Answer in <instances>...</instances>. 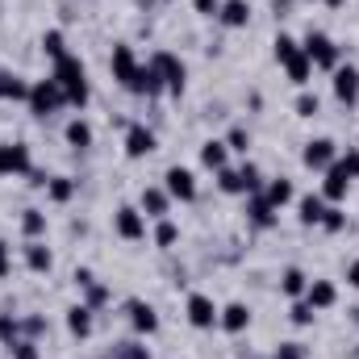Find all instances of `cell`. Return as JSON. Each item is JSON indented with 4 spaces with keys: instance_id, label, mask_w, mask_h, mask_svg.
<instances>
[{
    "instance_id": "obj_1",
    "label": "cell",
    "mask_w": 359,
    "mask_h": 359,
    "mask_svg": "<svg viewBox=\"0 0 359 359\" xmlns=\"http://www.w3.org/2000/svg\"><path fill=\"white\" fill-rule=\"evenodd\" d=\"M50 80L63 88L67 104H76V109H84V104L92 100L88 72H84V63H80L76 55H63V59H55V63H50Z\"/></svg>"
},
{
    "instance_id": "obj_2",
    "label": "cell",
    "mask_w": 359,
    "mask_h": 359,
    "mask_svg": "<svg viewBox=\"0 0 359 359\" xmlns=\"http://www.w3.org/2000/svg\"><path fill=\"white\" fill-rule=\"evenodd\" d=\"M147 63H151V67H155V76L163 80V92L184 96V88H188V67H184V59H180V55H172V50H155Z\"/></svg>"
},
{
    "instance_id": "obj_3",
    "label": "cell",
    "mask_w": 359,
    "mask_h": 359,
    "mask_svg": "<svg viewBox=\"0 0 359 359\" xmlns=\"http://www.w3.org/2000/svg\"><path fill=\"white\" fill-rule=\"evenodd\" d=\"M301 50L309 55V63H313L318 72H334V67H339V46H334V38L322 34V29H309L305 42H301Z\"/></svg>"
},
{
    "instance_id": "obj_4",
    "label": "cell",
    "mask_w": 359,
    "mask_h": 359,
    "mask_svg": "<svg viewBox=\"0 0 359 359\" xmlns=\"http://www.w3.org/2000/svg\"><path fill=\"white\" fill-rule=\"evenodd\" d=\"M25 104H29V113H34V117H50L55 109H63V104H67V96H63V88L46 76V80L29 84V100H25Z\"/></svg>"
},
{
    "instance_id": "obj_5",
    "label": "cell",
    "mask_w": 359,
    "mask_h": 359,
    "mask_svg": "<svg viewBox=\"0 0 359 359\" xmlns=\"http://www.w3.org/2000/svg\"><path fill=\"white\" fill-rule=\"evenodd\" d=\"M113 230H117V238H126V243H142V238H147V217H142V209H138V205H117Z\"/></svg>"
},
{
    "instance_id": "obj_6",
    "label": "cell",
    "mask_w": 359,
    "mask_h": 359,
    "mask_svg": "<svg viewBox=\"0 0 359 359\" xmlns=\"http://www.w3.org/2000/svg\"><path fill=\"white\" fill-rule=\"evenodd\" d=\"M184 313H188V322H192L196 330H213L222 309L213 305V297H205V292H188V301H184Z\"/></svg>"
},
{
    "instance_id": "obj_7",
    "label": "cell",
    "mask_w": 359,
    "mask_h": 359,
    "mask_svg": "<svg viewBox=\"0 0 359 359\" xmlns=\"http://www.w3.org/2000/svg\"><path fill=\"white\" fill-rule=\"evenodd\" d=\"M34 159L25 142H0V176H29Z\"/></svg>"
},
{
    "instance_id": "obj_8",
    "label": "cell",
    "mask_w": 359,
    "mask_h": 359,
    "mask_svg": "<svg viewBox=\"0 0 359 359\" xmlns=\"http://www.w3.org/2000/svg\"><path fill=\"white\" fill-rule=\"evenodd\" d=\"M155 147H159L155 130H147L142 121H126V155H130V159H147Z\"/></svg>"
},
{
    "instance_id": "obj_9",
    "label": "cell",
    "mask_w": 359,
    "mask_h": 359,
    "mask_svg": "<svg viewBox=\"0 0 359 359\" xmlns=\"http://www.w3.org/2000/svg\"><path fill=\"white\" fill-rule=\"evenodd\" d=\"M334 159H339L334 138H313V142H305V151H301V163H305L309 172H326Z\"/></svg>"
},
{
    "instance_id": "obj_10",
    "label": "cell",
    "mask_w": 359,
    "mask_h": 359,
    "mask_svg": "<svg viewBox=\"0 0 359 359\" xmlns=\"http://www.w3.org/2000/svg\"><path fill=\"white\" fill-rule=\"evenodd\" d=\"M138 67H142V63L134 59V46H113V55H109V72H113V80H117L126 92H130V84H134Z\"/></svg>"
},
{
    "instance_id": "obj_11",
    "label": "cell",
    "mask_w": 359,
    "mask_h": 359,
    "mask_svg": "<svg viewBox=\"0 0 359 359\" xmlns=\"http://www.w3.org/2000/svg\"><path fill=\"white\" fill-rule=\"evenodd\" d=\"M126 318H130V326H134L138 334H159V313H155V305L130 297V301H126Z\"/></svg>"
},
{
    "instance_id": "obj_12",
    "label": "cell",
    "mask_w": 359,
    "mask_h": 359,
    "mask_svg": "<svg viewBox=\"0 0 359 359\" xmlns=\"http://www.w3.org/2000/svg\"><path fill=\"white\" fill-rule=\"evenodd\" d=\"M163 188H168L172 201H196V176H192L188 168H168Z\"/></svg>"
},
{
    "instance_id": "obj_13",
    "label": "cell",
    "mask_w": 359,
    "mask_h": 359,
    "mask_svg": "<svg viewBox=\"0 0 359 359\" xmlns=\"http://www.w3.org/2000/svg\"><path fill=\"white\" fill-rule=\"evenodd\" d=\"M347 188H351V176H347L343 163L334 159V163L326 168V180H322V201H326V205H339V201L347 196Z\"/></svg>"
},
{
    "instance_id": "obj_14",
    "label": "cell",
    "mask_w": 359,
    "mask_h": 359,
    "mask_svg": "<svg viewBox=\"0 0 359 359\" xmlns=\"http://www.w3.org/2000/svg\"><path fill=\"white\" fill-rule=\"evenodd\" d=\"M330 76H334V100H339V104H355L359 100V72L355 67H351V63H347V67L339 63Z\"/></svg>"
},
{
    "instance_id": "obj_15",
    "label": "cell",
    "mask_w": 359,
    "mask_h": 359,
    "mask_svg": "<svg viewBox=\"0 0 359 359\" xmlns=\"http://www.w3.org/2000/svg\"><path fill=\"white\" fill-rule=\"evenodd\" d=\"M217 326H222L226 334H243V330L251 326V309H247L243 301H230V305L217 313Z\"/></svg>"
},
{
    "instance_id": "obj_16",
    "label": "cell",
    "mask_w": 359,
    "mask_h": 359,
    "mask_svg": "<svg viewBox=\"0 0 359 359\" xmlns=\"http://www.w3.org/2000/svg\"><path fill=\"white\" fill-rule=\"evenodd\" d=\"M247 222H251L255 230H271V226H276V209L268 205L264 192H251V196H247Z\"/></svg>"
},
{
    "instance_id": "obj_17",
    "label": "cell",
    "mask_w": 359,
    "mask_h": 359,
    "mask_svg": "<svg viewBox=\"0 0 359 359\" xmlns=\"http://www.w3.org/2000/svg\"><path fill=\"white\" fill-rule=\"evenodd\" d=\"M138 209H142V217H168V209H172V196H168V188H142V201H138Z\"/></svg>"
},
{
    "instance_id": "obj_18",
    "label": "cell",
    "mask_w": 359,
    "mask_h": 359,
    "mask_svg": "<svg viewBox=\"0 0 359 359\" xmlns=\"http://www.w3.org/2000/svg\"><path fill=\"white\" fill-rule=\"evenodd\" d=\"M217 21H222L226 29H243V25L251 21V4H247V0H222Z\"/></svg>"
},
{
    "instance_id": "obj_19",
    "label": "cell",
    "mask_w": 359,
    "mask_h": 359,
    "mask_svg": "<svg viewBox=\"0 0 359 359\" xmlns=\"http://www.w3.org/2000/svg\"><path fill=\"white\" fill-rule=\"evenodd\" d=\"M25 268H29V271H38V276H46V271L55 268V255H50V247H46L42 238L25 243Z\"/></svg>"
},
{
    "instance_id": "obj_20",
    "label": "cell",
    "mask_w": 359,
    "mask_h": 359,
    "mask_svg": "<svg viewBox=\"0 0 359 359\" xmlns=\"http://www.w3.org/2000/svg\"><path fill=\"white\" fill-rule=\"evenodd\" d=\"M280 67L288 72V80H292L297 88H309V76H313V63H309V55H305V50H297V55H288V59H284Z\"/></svg>"
},
{
    "instance_id": "obj_21",
    "label": "cell",
    "mask_w": 359,
    "mask_h": 359,
    "mask_svg": "<svg viewBox=\"0 0 359 359\" xmlns=\"http://www.w3.org/2000/svg\"><path fill=\"white\" fill-rule=\"evenodd\" d=\"M201 163H205L209 172L230 168V147H226V138H209V142L201 147Z\"/></svg>"
},
{
    "instance_id": "obj_22",
    "label": "cell",
    "mask_w": 359,
    "mask_h": 359,
    "mask_svg": "<svg viewBox=\"0 0 359 359\" xmlns=\"http://www.w3.org/2000/svg\"><path fill=\"white\" fill-rule=\"evenodd\" d=\"M305 301H309L313 309H330V305L339 301V288H334L330 280H309V288H305Z\"/></svg>"
},
{
    "instance_id": "obj_23",
    "label": "cell",
    "mask_w": 359,
    "mask_h": 359,
    "mask_svg": "<svg viewBox=\"0 0 359 359\" xmlns=\"http://www.w3.org/2000/svg\"><path fill=\"white\" fill-rule=\"evenodd\" d=\"M259 192L268 196V205L276 209V213H280V209H284V205H288V201L297 196V188H292V180H284V176L268 180V188H259Z\"/></svg>"
},
{
    "instance_id": "obj_24",
    "label": "cell",
    "mask_w": 359,
    "mask_h": 359,
    "mask_svg": "<svg viewBox=\"0 0 359 359\" xmlns=\"http://www.w3.org/2000/svg\"><path fill=\"white\" fill-rule=\"evenodd\" d=\"M130 92H134V96H159V92H163V80L155 76L151 63H142L138 76H134V84H130Z\"/></svg>"
},
{
    "instance_id": "obj_25",
    "label": "cell",
    "mask_w": 359,
    "mask_h": 359,
    "mask_svg": "<svg viewBox=\"0 0 359 359\" xmlns=\"http://www.w3.org/2000/svg\"><path fill=\"white\" fill-rule=\"evenodd\" d=\"M322 213H326L322 192H318V196L309 192V196H301V201H297V217H301V226H318V222H322Z\"/></svg>"
},
{
    "instance_id": "obj_26",
    "label": "cell",
    "mask_w": 359,
    "mask_h": 359,
    "mask_svg": "<svg viewBox=\"0 0 359 359\" xmlns=\"http://www.w3.org/2000/svg\"><path fill=\"white\" fill-rule=\"evenodd\" d=\"M67 330H72L76 339H88V334H92V309L84 305V301L67 309Z\"/></svg>"
},
{
    "instance_id": "obj_27",
    "label": "cell",
    "mask_w": 359,
    "mask_h": 359,
    "mask_svg": "<svg viewBox=\"0 0 359 359\" xmlns=\"http://www.w3.org/2000/svg\"><path fill=\"white\" fill-rule=\"evenodd\" d=\"M305 288H309V276H305V271L301 268H284V276H280V292H284V297L297 301V297H305Z\"/></svg>"
},
{
    "instance_id": "obj_28",
    "label": "cell",
    "mask_w": 359,
    "mask_h": 359,
    "mask_svg": "<svg viewBox=\"0 0 359 359\" xmlns=\"http://www.w3.org/2000/svg\"><path fill=\"white\" fill-rule=\"evenodd\" d=\"M0 100H29V84L13 72H0Z\"/></svg>"
},
{
    "instance_id": "obj_29",
    "label": "cell",
    "mask_w": 359,
    "mask_h": 359,
    "mask_svg": "<svg viewBox=\"0 0 359 359\" xmlns=\"http://www.w3.org/2000/svg\"><path fill=\"white\" fill-rule=\"evenodd\" d=\"M92 126L84 121V117H76V121H67V147H76V151H88L92 147Z\"/></svg>"
},
{
    "instance_id": "obj_30",
    "label": "cell",
    "mask_w": 359,
    "mask_h": 359,
    "mask_svg": "<svg viewBox=\"0 0 359 359\" xmlns=\"http://www.w3.org/2000/svg\"><path fill=\"white\" fill-rule=\"evenodd\" d=\"M21 234L34 243V238H42L46 234V213L42 209H21Z\"/></svg>"
},
{
    "instance_id": "obj_31",
    "label": "cell",
    "mask_w": 359,
    "mask_h": 359,
    "mask_svg": "<svg viewBox=\"0 0 359 359\" xmlns=\"http://www.w3.org/2000/svg\"><path fill=\"white\" fill-rule=\"evenodd\" d=\"M46 196H50L55 205H67V201L76 196V180H67V176H50V184H46Z\"/></svg>"
},
{
    "instance_id": "obj_32",
    "label": "cell",
    "mask_w": 359,
    "mask_h": 359,
    "mask_svg": "<svg viewBox=\"0 0 359 359\" xmlns=\"http://www.w3.org/2000/svg\"><path fill=\"white\" fill-rule=\"evenodd\" d=\"M217 188L230 192V196H247V184L238 176V168H222V172H217Z\"/></svg>"
},
{
    "instance_id": "obj_33",
    "label": "cell",
    "mask_w": 359,
    "mask_h": 359,
    "mask_svg": "<svg viewBox=\"0 0 359 359\" xmlns=\"http://www.w3.org/2000/svg\"><path fill=\"white\" fill-rule=\"evenodd\" d=\"M109 355L113 359H151V351H147L142 343H134V339H121V343L109 347Z\"/></svg>"
},
{
    "instance_id": "obj_34",
    "label": "cell",
    "mask_w": 359,
    "mask_h": 359,
    "mask_svg": "<svg viewBox=\"0 0 359 359\" xmlns=\"http://www.w3.org/2000/svg\"><path fill=\"white\" fill-rule=\"evenodd\" d=\"M326 234H343L347 230V213L339 209V205H326V213H322V222H318Z\"/></svg>"
},
{
    "instance_id": "obj_35",
    "label": "cell",
    "mask_w": 359,
    "mask_h": 359,
    "mask_svg": "<svg viewBox=\"0 0 359 359\" xmlns=\"http://www.w3.org/2000/svg\"><path fill=\"white\" fill-rule=\"evenodd\" d=\"M313 313H318V309H313V305H309L305 297H297V301H292V309H288L292 326H313Z\"/></svg>"
},
{
    "instance_id": "obj_36",
    "label": "cell",
    "mask_w": 359,
    "mask_h": 359,
    "mask_svg": "<svg viewBox=\"0 0 359 359\" xmlns=\"http://www.w3.org/2000/svg\"><path fill=\"white\" fill-rule=\"evenodd\" d=\"M21 339V318H13V313H0V343L4 347H13Z\"/></svg>"
},
{
    "instance_id": "obj_37",
    "label": "cell",
    "mask_w": 359,
    "mask_h": 359,
    "mask_svg": "<svg viewBox=\"0 0 359 359\" xmlns=\"http://www.w3.org/2000/svg\"><path fill=\"white\" fill-rule=\"evenodd\" d=\"M297 117H318V109H322V100H318V92H309V88H301V96H297Z\"/></svg>"
},
{
    "instance_id": "obj_38",
    "label": "cell",
    "mask_w": 359,
    "mask_h": 359,
    "mask_svg": "<svg viewBox=\"0 0 359 359\" xmlns=\"http://www.w3.org/2000/svg\"><path fill=\"white\" fill-rule=\"evenodd\" d=\"M176 238H180V230H176V222H168V217H159V226H155V247H176Z\"/></svg>"
},
{
    "instance_id": "obj_39",
    "label": "cell",
    "mask_w": 359,
    "mask_h": 359,
    "mask_svg": "<svg viewBox=\"0 0 359 359\" xmlns=\"http://www.w3.org/2000/svg\"><path fill=\"white\" fill-rule=\"evenodd\" d=\"M226 147L238 151V155H247V151H251V130H247V126H234V130L226 134Z\"/></svg>"
},
{
    "instance_id": "obj_40",
    "label": "cell",
    "mask_w": 359,
    "mask_h": 359,
    "mask_svg": "<svg viewBox=\"0 0 359 359\" xmlns=\"http://www.w3.org/2000/svg\"><path fill=\"white\" fill-rule=\"evenodd\" d=\"M42 50L50 55V63H55V59H63V55H67V42H63V34H59V29H50V34L42 38Z\"/></svg>"
},
{
    "instance_id": "obj_41",
    "label": "cell",
    "mask_w": 359,
    "mask_h": 359,
    "mask_svg": "<svg viewBox=\"0 0 359 359\" xmlns=\"http://www.w3.org/2000/svg\"><path fill=\"white\" fill-rule=\"evenodd\" d=\"M8 355H13V359H42V351H38V343H34V339H17V343L8 347Z\"/></svg>"
},
{
    "instance_id": "obj_42",
    "label": "cell",
    "mask_w": 359,
    "mask_h": 359,
    "mask_svg": "<svg viewBox=\"0 0 359 359\" xmlns=\"http://www.w3.org/2000/svg\"><path fill=\"white\" fill-rule=\"evenodd\" d=\"M238 176H243V184H247V196L264 188V176H259V168H255V163H243V168H238Z\"/></svg>"
},
{
    "instance_id": "obj_43",
    "label": "cell",
    "mask_w": 359,
    "mask_h": 359,
    "mask_svg": "<svg viewBox=\"0 0 359 359\" xmlns=\"http://www.w3.org/2000/svg\"><path fill=\"white\" fill-rule=\"evenodd\" d=\"M84 292H88V297H84V305H88L92 313H96V309H100V305L109 301V288H104V284H96V280H92L88 288H84Z\"/></svg>"
},
{
    "instance_id": "obj_44",
    "label": "cell",
    "mask_w": 359,
    "mask_h": 359,
    "mask_svg": "<svg viewBox=\"0 0 359 359\" xmlns=\"http://www.w3.org/2000/svg\"><path fill=\"white\" fill-rule=\"evenodd\" d=\"M271 46H276V59H280V63H284L288 55H297V50H301V42H297V38H288V34H280Z\"/></svg>"
},
{
    "instance_id": "obj_45",
    "label": "cell",
    "mask_w": 359,
    "mask_h": 359,
    "mask_svg": "<svg viewBox=\"0 0 359 359\" xmlns=\"http://www.w3.org/2000/svg\"><path fill=\"white\" fill-rule=\"evenodd\" d=\"M42 334H46V322L42 318H21V339H34L38 343Z\"/></svg>"
},
{
    "instance_id": "obj_46",
    "label": "cell",
    "mask_w": 359,
    "mask_h": 359,
    "mask_svg": "<svg viewBox=\"0 0 359 359\" xmlns=\"http://www.w3.org/2000/svg\"><path fill=\"white\" fill-rule=\"evenodd\" d=\"M339 163H343V172L351 180H359V151L355 147H347V155H339Z\"/></svg>"
},
{
    "instance_id": "obj_47",
    "label": "cell",
    "mask_w": 359,
    "mask_h": 359,
    "mask_svg": "<svg viewBox=\"0 0 359 359\" xmlns=\"http://www.w3.org/2000/svg\"><path fill=\"white\" fill-rule=\"evenodd\" d=\"M305 355H309V351H305L301 343H280V347H276V359H305Z\"/></svg>"
},
{
    "instance_id": "obj_48",
    "label": "cell",
    "mask_w": 359,
    "mask_h": 359,
    "mask_svg": "<svg viewBox=\"0 0 359 359\" xmlns=\"http://www.w3.org/2000/svg\"><path fill=\"white\" fill-rule=\"evenodd\" d=\"M192 8H196L201 17H217V8H222V0H192Z\"/></svg>"
},
{
    "instance_id": "obj_49",
    "label": "cell",
    "mask_w": 359,
    "mask_h": 359,
    "mask_svg": "<svg viewBox=\"0 0 359 359\" xmlns=\"http://www.w3.org/2000/svg\"><path fill=\"white\" fill-rule=\"evenodd\" d=\"M13 271V255H8V243H0V280Z\"/></svg>"
},
{
    "instance_id": "obj_50",
    "label": "cell",
    "mask_w": 359,
    "mask_h": 359,
    "mask_svg": "<svg viewBox=\"0 0 359 359\" xmlns=\"http://www.w3.org/2000/svg\"><path fill=\"white\" fill-rule=\"evenodd\" d=\"M347 284L359 292V259H351V264H347Z\"/></svg>"
},
{
    "instance_id": "obj_51",
    "label": "cell",
    "mask_w": 359,
    "mask_h": 359,
    "mask_svg": "<svg viewBox=\"0 0 359 359\" xmlns=\"http://www.w3.org/2000/svg\"><path fill=\"white\" fill-rule=\"evenodd\" d=\"M76 284H80V288H88V284H92V271L88 268H76Z\"/></svg>"
},
{
    "instance_id": "obj_52",
    "label": "cell",
    "mask_w": 359,
    "mask_h": 359,
    "mask_svg": "<svg viewBox=\"0 0 359 359\" xmlns=\"http://www.w3.org/2000/svg\"><path fill=\"white\" fill-rule=\"evenodd\" d=\"M322 4H330V8H343V4H347V0H322Z\"/></svg>"
},
{
    "instance_id": "obj_53",
    "label": "cell",
    "mask_w": 359,
    "mask_h": 359,
    "mask_svg": "<svg viewBox=\"0 0 359 359\" xmlns=\"http://www.w3.org/2000/svg\"><path fill=\"white\" fill-rule=\"evenodd\" d=\"M100 359H113V355H100Z\"/></svg>"
},
{
    "instance_id": "obj_54",
    "label": "cell",
    "mask_w": 359,
    "mask_h": 359,
    "mask_svg": "<svg viewBox=\"0 0 359 359\" xmlns=\"http://www.w3.org/2000/svg\"><path fill=\"white\" fill-rule=\"evenodd\" d=\"M355 355H359V351H355Z\"/></svg>"
}]
</instances>
